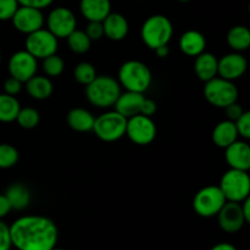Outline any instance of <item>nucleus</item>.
<instances>
[{
    "label": "nucleus",
    "mask_w": 250,
    "mask_h": 250,
    "mask_svg": "<svg viewBox=\"0 0 250 250\" xmlns=\"http://www.w3.org/2000/svg\"><path fill=\"white\" fill-rule=\"evenodd\" d=\"M12 247L17 250H51L59 239L55 222L41 215H26L10 226Z\"/></svg>",
    "instance_id": "obj_1"
},
{
    "label": "nucleus",
    "mask_w": 250,
    "mask_h": 250,
    "mask_svg": "<svg viewBox=\"0 0 250 250\" xmlns=\"http://www.w3.org/2000/svg\"><path fill=\"white\" fill-rule=\"evenodd\" d=\"M119 81L107 75L97 76L89 84L85 85V97L88 102L100 109L114 106L121 94Z\"/></svg>",
    "instance_id": "obj_2"
},
{
    "label": "nucleus",
    "mask_w": 250,
    "mask_h": 250,
    "mask_svg": "<svg viewBox=\"0 0 250 250\" xmlns=\"http://www.w3.org/2000/svg\"><path fill=\"white\" fill-rule=\"evenodd\" d=\"M119 83L129 92L143 93L150 87L153 75L148 66L138 60H128L119 70Z\"/></svg>",
    "instance_id": "obj_3"
},
{
    "label": "nucleus",
    "mask_w": 250,
    "mask_h": 250,
    "mask_svg": "<svg viewBox=\"0 0 250 250\" xmlns=\"http://www.w3.org/2000/svg\"><path fill=\"white\" fill-rule=\"evenodd\" d=\"M173 36V24L164 15H153L144 21L141 29L142 41L149 49L155 50L163 45H168Z\"/></svg>",
    "instance_id": "obj_4"
},
{
    "label": "nucleus",
    "mask_w": 250,
    "mask_h": 250,
    "mask_svg": "<svg viewBox=\"0 0 250 250\" xmlns=\"http://www.w3.org/2000/svg\"><path fill=\"white\" fill-rule=\"evenodd\" d=\"M227 202L241 203L249 198L250 177L248 171L229 168L224 173L219 185Z\"/></svg>",
    "instance_id": "obj_5"
},
{
    "label": "nucleus",
    "mask_w": 250,
    "mask_h": 250,
    "mask_svg": "<svg viewBox=\"0 0 250 250\" xmlns=\"http://www.w3.org/2000/svg\"><path fill=\"white\" fill-rule=\"evenodd\" d=\"M127 119L121 114L114 111H106L95 117L93 129L94 134L103 142H116L125 136Z\"/></svg>",
    "instance_id": "obj_6"
},
{
    "label": "nucleus",
    "mask_w": 250,
    "mask_h": 250,
    "mask_svg": "<svg viewBox=\"0 0 250 250\" xmlns=\"http://www.w3.org/2000/svg\"><path fill=\"white\" fill-rule=\"evenodd\" d=\"M204 97L208 102L216 107H225L238 99V89L233 81L225 80L222 77H214L205 82Z\"/></svg>",
    "instance_id": "obj_7"
},
{
    "label": "nucleus",
    "mask_w": 250,
    "mask_h": 250,
    "mask_svg": "<svg viewBox=\"0 0 250 250\" xmlns=\"http://www.w3.org/2000/svg\"><path fill=\"white\" fill-rule=\"evenodd\" d=\"M226 202L219 186H207L198 190L193 198V209L199 216L212 217L219 214Z\"/></svg>",
    "instance_id": "obj_8"
},
{
    "label": "nucleus",
    "mask_w": 250,
    "mask_h": 250,
    "mask_svg": "<svg viewBox=\"0 0 250 250\" xmlns=\"http://www.w3.org/2000/svg\"><path fill=\"white\" fill-rule=\"evenodd\" d=\"M156 132V125L151 117L138 114L127 119L125 134L137 146H148L153 143Z\"/></svg>",
    "instance_id": "obj_9"
},
{
    "label": "nucleus",
    "mask_w": 250,
    "mask_h": 250,
    "mask_svg": "<svg viewBox=\"0 0 250 250\" xmlns=\"http://www.w3.org/2000/svg\"><path fill=\"white\" fill-rule=\"evenodd\" d=\"M24 45H26L24 50L28 51L37 60L38 59L43 60L53 54H56L59 48V39L43 27L33 33L27 34Z\"/></svg>",
    "instance_id": "obj_10"
},
{
    "label": "nucleus",
    "mask_w": 250,
    "mask_h": 250,
    "mask_svg": "<svg viewBox=\"0 0 250 250\" xmlns=\"http://www.w3.org/2000/svg\"><path fill=\"white\" fill-rule=\"evenodd\" d=\"M45 23L46 29L51 32L56 38L66 39L77 27V20L70 9L59 6L49 12Z\"/></svg>",
    "instance_id": "obj_11"
},
{
    "label": "nucleus",
    "mask_w": 250,
    "mask_h": 250,
    "mask_svg": "<svg viewBox=\"0 0 250 250\" xmlns=\"http://www.w3.org/2000/svg\"><path fill=\"white\" fill-rule=\"evenodd\" d=\"M10 21L12 22L16 31L27 36L43 28L45 23V17L42 10L36 9V7L19 6Z\"/></svg>",
    "instance_id": "obj_12"
},
{
    "label": "nucleus",
    "mask_w": 250,
    "mask_h": 250,
    "mask_svg": "<svg viewBox=\"0 0 250 250\" xmlns=\"http://www.w3.org/2000/svg\"><path fill=\"white\" fill-rule=\"evenodd\" d=\"M7 67L11 77L16 78L20 82L26 83L29 78L37 75L38 61L27 50H19L11 55Z\"/></svg>",
    "instance_id": "obj_13"
},
{
    "label": "nucleus",
    "mask_w": 250,
    "mask_h": 250,
    "mask_svg": "<svg viewBox=\"0 0 250 250\" xmlns=\"http://www.w3.org/2000/svg\"><path fill=\"white\" fill-rule=\"evenodd\" d=\"M216 216L219 226L226 233H236L241 231L247 224L243 212H242L241 203L226 202V204L222 207Z\"/></svg>",
    "instance_id": "obj_14"
},
{
    "label": "nucleus",
    "mask_w": 250,
    "mask_h": 250,
    "mask_svg": "<svg viewBox=\"0 0 250 250\" xmlns=\"http://www.w3.org/2000/svg\"><path fill=\"white\" fill-rule=\"evenodd\" d=\"M248 68V61L241 53H229L222 56L217 63V76L229 81L241 78Z\"/></svg>",
    "instance_id": "obj_15"
},
{
    "label": "nucleus",
    "mask_w": 250,
    "mask_h": 250,
    "mask_svg": "<svg viewBox=\"0 0 250 250\" xmlns=\"http://www.w3.org/2000/svg\"><path fill=\"white\" fill-rule=\"evenodd\" d=\"M225 159L229 168L249 171L250 168V146L247 142L238 141L225 148Z\"/></svg>",
    "instance_id": "obj_16"
},
{
    "label": "nucleus",
    "mask_w": 250,
    "mask_h": 250,
    "mask_svg": "<svg viewBox=\"0 0 250 250\" xmlns=\"http://www.w3.org/2000/svg\"><path fill=\"white\" fill-rule=\"evenodd\" d=\"M102 23L104 28V36L110 41H122L128 34V21L124 15L119 12H110Z\"/></svg>",
    "instance_id": "obj_17"
},
{
    "label": "nucleus",
    "mask_w": 250,
    "mask_h": 250,
    "mask_svg": "<svg viewBox=\"0 0 250 250\" xmlns=\"http://www.w3.org/2000/svg\"><path fill=\"white\" fill-rule=\"evenodd\" d=\"M144 98L146 97H144L143 93L129 92V90H126L125 93L121 92V94L117 98L116 103L114 105L115 110L126 119H129L134 115L141 114Z\"/></svg>",
    "instance_id": "obj_18"
},
{
    "label": "nucleus",
    "mask_w": 250,
    "mask_h": 250,
    "mask_svg": "<svg viewBox=\"0 0 250 250\" xmlns=\"http://www.w3.org/2000/svg\"><path fill=\"white\" fill-rule=\"evenodd\" d=\"M178 46H180L181 51L187 56H198L205 51L207 48V39H205L204 34L195 29H189L186 31L185 33L181 36L180 41H178Z\"/></svg>",
    "instance_id": "obj_19"
},
{
    "label": "nucleus",
    "mask_w": 250,
    "mask_h": 250,
    "mask_svg": "<svg viewBox=\"0 0 250 250\" xmlns=\"http://www.w3.org/2000/svg\"><path fill=\"white\" fill-rule=\"evenodd\" d=\"M81 14L88 21L103 22L105 17L111 12L110 0H81Z\"/></svg>",
    "instance_id": "obj_20"
},
{
    "label": "nucleus",
    "mask_w": 250,
    "mask_h": 250,
    "mask_svg": "<svg viewBox=\"0 0 250 250\" xmlns=\"http://www.w3.org/2000/svg\"><path fill=\"white\" fill-rule=\"evenodd\" d=\"M217 63H219V59L214 54L203 51L202 54L195 56V75L203 82H208V81L212 80L217 76Z\"/></svg>",
    "instance_id": "obj_21"
},
{
    "label": "nucleus",
    "mask_w": 250,
    "mask_h": 250,
    "mask_svg": "<svg viewBox=\"0 0 250 250\" xmlns=\"http://www.w3.org/2000/svg\"><path fill=\"white\" fill-rule=\"evenodd\" d=\"M211 137L215 146L225 149L238 139V132H237L236 125L233 121L225 120L215 126Z\"/></svg>",
    "instance_id": "obj_22"
},
{
    "label": "nucleus",
    "mask_w": 250,
    "mask_h": 250,
    "mask_svg": "<svg viewBox=\"0 0 250 250\" xmlns=\"http://www.w3.org/2000/svg\"><path fill=\"white\" fill-rule=\"evenodd\" d=\"M26 90L31 98L36 100H45L53 94L54 85L46 76L34 75L26 82Z\"/></svg>",
    "instance_id": "obj_23"
},
{
    "label": "nucleus",
    "mask_w": 250,
    "mask_h": 250,
    "mask_svg": "<svg viewBox=\"0 0 250 250\" xmlns=\"http://www.w3.org/2000/svg\"><path fill=\"white\" fill-rule=\"evenodd\" d=\"M95 117L83 107H75L67 114V124L76 132H89L93 129Z\"/></svg>",
    "instance_id": "obj_24"
},
{
    "label": "nucleus",
    "mask_w": 250,
    "mask_h": 250,
    "mask_svg": "<svg viewBox=\"0 0 250 250\" xmlns=\"http://www.w3.org/2000/svg\"><path fill=\"white\" fill-rule=\"evenodd\" d=\"M12 210H24L31 203V192L22 183H14L5 192Z\"/></svg>",
    "instance_id": "obj_25"
},
{
    "label": "nucleus",
    "mask_w": 250,
    "mask_h": 250,
    "mask_svg": "<svg viewBox=\"0 0 250 250\" xmlns=\"http://www.w3.org/2000/svg\"><path fill=\"white\" fill-rule=\"evenodd\" d=\"M227 44L232 50L237 53L247 50L250 46V31L246 26H234L229 31L226 37Z\"/></svg>",
    "instance_id": "obj_26"
},
{
    "label": "nucleus",
    "mask_w": 250,
    "mask_h": 250,
    "mask_svg": "<svg viewBox=\"0 0 250 250\" xmlns=\"http://www.w3.org/2000/svg\"><path fill=\"white\" fill-rule=\"evenodd\" d=\"M21 105L14 95L6 93L0 94V122L16 121Z\"/></svg>",
    "instance_id": "obj_27"
},
{
    "label": "nucleus",
    "mask_w": 250,
    "mask_h": 250,
    "mask_svg": "<svg viewBox=\"0 0 250 250\" xmlns=\"http://www.w3.org/2000/svg\"><path fill=\"white\" fill-rule=\"evenodd\" d=\"M66 39H67L68 48L75 54H85L90 49V45H92V41L88 38L85 32L80 31L77 28Z\"/></svg>",
    "instance_id": "obj_28"
},
{
    "label": "nucleus",
    "mask_w": 250,
    "mask_h": 250,
    "mask_svg": "<svg viewBox=\"0 0 250 250\" xmlns=\"http://www.w3.org/2000/svg\"><path fill=\"white\" fill-rule=\"evenodd\" d=\"M16 121L22 128L33 129L38 126L39 121H41V115H39L38 110H36L34 107H21L16 117Z\"/></svg>",
    "instance_id": "obj_29"
},
{
    "label": "nucleus",
    "mask_w": 250,
    "mask_h": 250,
    "mask_svg": "<svg viewBox=\"0 0 250 250\" xmlns=\"http://www.w3.org/2000/svg\"><path fill=\"white\" fill-rule=\"evenodd\" d=\"M97 71L95 67L90 62L87 61H82V62L77 63L73 70V77L80 84L87 85L97 77Z\"/></svg>",
    "instance_id": "obj_30"
},
{
    "label": "nucleus",
    "mask_w": 250,
    "mask_h": 250,
    "mask_svg": "<svg viewBox=\"0 0 250 250\" xmlns=\"http://www.w3.org/2000/svg\"><path fill=\"white\" fill-rule=\"evenodd\" d=\"M20 154L19 150L14 146L7 143L0 144V168L14 167L19 163Z\"/></svg>",
    "instance_id": "obj_31"
},
{
    "label": "nucleus",
    "mask_w": 250,
    "mask_h": 250,
    "mask_svg": "<svg viewBox=\"0 0 250 250\" xmlns=\"http://www.w3.org/2000/svg\"><path fill=\"white\" fill-rule=\"evenodd\" d=\"M65 70V61L58 54L48 56L43 59V71L46 77H59Z\"/></svg>",
    "instance_id": "obj_32"
},
{
    "label": "nucleus",
    "mask_w": 250,
    "mask_h": 250,
    "mask_svg": "<svg viewBox=\"0 0 250 250\" xmlns=\"http://www.w3.org/2000/svg\"><path fill=\"white\" fill-rule=\"evenodd\" d=\"M17 0H0V21H9L19 9Z\"/></svg>",
    "instance_id": "obj_33"
},
{
    "label": "nucleus",
    "mask_w": 250,
    "mask_h": 250,
    "mask_svg": "<svg viewBox=\"0 0 250 250\" xmlns=\"http://www.w3.org/2000/svg\"><path fill=\"white\" fill-rule=\"evenodd\" d=\"M236 125L237 132H238V136H241L242 138L249 139L250 138V112L244 111L242 114V116L238 120L234 121Z\"/></svg>",
    "instance_id": "obj_34"
},
{
    "label": "nucleus",
    "mask_w": 250,
    "mask_h": 250,
    "mask_svg": "<svg viewBox=\"0 0 250 250\" xmlns=\"http://www.w3.org/2000/svg\"><path fill=\"white\" fill-rule=\"evenodd\" d=\"M85 34L88 36V38L90 41H99L104 37V28H103L102 22L97 21H90L87 24V28H85Z\"/></svg>",
    "instance_id": "obj_35"
},
{
    "label": "nucleus",
    "mask_w": 250,
    "mask_h": 250,
    "mask_svg": "<svg viewBox=\"0 0 250 250\" xmlns=\"http://www.w3.org/2000/svg\"><path fill=\"white\" fill-rule=\"evenodd\" d=\"M12 248L10 226L0 220V250H10Z\"/></svg>",
    "instance_id": "obj_36"
},
{
    "label": "nucleus",
    "mask_w": 250,
    "mask_h": 250,
    "mask_svg": "<svg viewBox=\"0 0 250 250\" xmlns=\"http://www.w3.org/2000/svg\"><path fill=\"white\" fill-rule=\"evenodd\" d=\"M22 84H23V83L20 82L19 80H16V78L10 76V77L4 82L5 93L9 95H14V97H16V95L21 92Z\"/></svg>",
    "instance_id": "obj_37"
},
{
    "label": "nucleus",
    "mask_w": 250,
    "mask_h": 250,
    "mask_svg": "<svg viewBox=\"0 0 250 250\" xmlns=\"http://www.w3.org/2000/svg\"><path fill=\"white\" fill-rule=\"evenodd\" d=\"M225 111H226V116H227V120H231V121H236V120H238L239 117L242 116V114H243L246 110L242 107L241 104H238L237 102L232 103V104L227 105L226 107H225Z\"/></svg>",
    "instance_id": "obj_38"
},
{
    "label": "nucleus",
    "mask_w": 250,
    "mask_h": 250,
    "mask_svg": "<svg viewBox=\"0 0 250 250\" xmlns=\"http://www.w3.org/2000/svg\"><path fill=\"white\" fill-rule=\"evenodd\" d=\"M17 1H19L20 6H29L43 10L45 7L50 6L54 0H17Z\"/></svg>",
    "instance_id": "obj_39"
},
{
    "label": "nucleus",
    "mask_w": 250,
    "mask_h": 250,
    "mask_svg": "<svg viewBox=\"0 0 250 250\" xmlns=\"http://www.w3.org/2000/svg\"><path fill=\"white\" fill-rule=\"evenodd\" d=\"M158 110V106H156V103L154 100L148 99V98H144L143 104H142L141 114L144 115V116L151 117Z\"/></svg>",
    "instance_id": "obj_40"
},
{
    "label": "nucleus",
    "mask_w": 250,
    "mask_h": 250,
    "mask_svg": "<svg viewBox=\"0 0 250 250\" xmlns=\"http://www.w3.org/2000/svg\"><path fill=\"white\" fill-rule=\"evenodd\" d=\"M11 210H12L11 204H10L9 199L6 198V195L0 194V220L4 219L5 216H7Z\"/></svg>",
    "instance_id": "obj_41"
},
{
    "label": "nucleus",
    "mask_w": 250,
    "mask_h": 250,
    "mask_svg": "<svg viewBox=\"0 0 250 250\" xmlns=\"http://www.w3.org/2000/svg\"><path fill=\"white\" fill-rule=\"evenodd\" d=\"M241 208L242 212L244 215V219H246L247 224L250 222V198H247L243 202H241Z\"/></svg>",
    "instance_id": "obj_42"
},
{
    "label": "nucleus",
    "mask_w": 250,
    "mask_h": 250,
    "mask_svg": "<svg viewBox=\"0 0 250 250\" xmlns=\"http://www.w3.org/2000/svg\"><path fill=\"white\" fill-rule=\"evenodd\" d=\"M155 54L158 58H166V56L170 54V48L168 45H163V46H159V48L155 49Z\"/></svg>",
    "instance_id": "obj_43"
},
{
    "label": "nucleus",
    "mask_w": 250,
    "mask_h": 250,
    "mask_svg": "<svg viewBox=\"0 0 250 250\" xmlns=\"http://www.w3.org/2000/svg\"><path fill=\"white\" fill-rule=\"evenodd\" d=\"M210 250H237V248L231 243H219Z\"/></svg>",
    "instance_id": "obj_44"
},
{
    "label": "nucleus",
    "mask_w": 250,
    "mask_h": 250,
    "mask_svg": "<svg viewBox=\"0 0 250 250\" xmlns=\"http://www.w3.org/2000/svg\"><path fill=\"white\" fill-rule=\"evenodd\" d=\"M178 1H181V2H187V1H190V0H178Z\"/></svg>",
    "instance_id": "obj_45"
},
{
    "label": "nucleus",
    "mask_w": 250,
    "mask_h": 250,
    "mask_svg": "<svg viewBox=\"0 0 250 250\" xmlns=\"http://www.w3.org/2000/svg\"><path fill=\"white\" fill-rule=\"evenodd\" d=\"M51 250H65V249H60V248H56V247H55V248H53Z\"/></svg>",
    "instance_id": "obj_46"
},
{
    "label": "nucleus",
    "mask_w": 250,
    "mask_h": 250,
    "mask_svg": "<svg viewBox=\"0 0 250 250\" xmlns=\"http://www.w3.org/2000/svg\"><path fill=\"white\" fill-rule=\"evenodd\" d=\"M0 61H1V53H0Z\"/></svg>",
    "instance_id": "obj_47"
}]
</instances>
